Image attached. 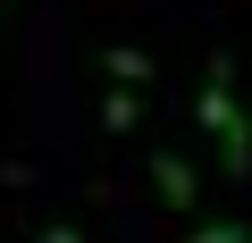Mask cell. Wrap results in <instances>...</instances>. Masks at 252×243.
I'll return each mask as SVG.
<instances>
[{
    "label": "cell",
    "instance_id": "7a4b0ae2",
    "mask_svg": "<svg viewBox=\"0 0 252 243\" xmlns=\"http://www.w3.org/2000/svg\"><path fill=\"white\" fill-rule=\"evenodd\" d=\"M152 185H160V201L177 218H193V168H185V151H152Z\"/></svg>",
    "mask_w": 252,
    "mask_h": 243
},
{
    "label": "cell",
    "instance_id": "3957f363",
    "mask_svg": "<svg viewBox=\"0 0 252 243\" xmlns=\"http://www.w3.org/2000/svg\"><path fill=\"white\" fill-rule=\"evenodd\" d=\"M101 67H109L118 84H152V51H135V42H109V51H101Z\"/></svg>",
    "mask_w": 252,
    "mask_h": 243
},
{
    "label": "cell",
    "instance_id": "6da1fadb",
    "mask_svg": "<svg viewBox=\"0 0 252 243\" xmlns=\"http://www.w3.org/2000/svg\"><path fill=\"white\" fill-rule=\"evenodd\" d=\"M193 117L219 135V168L244 185V176H252V117H244V101H235V59H227V51H210L202 92H193Z\"/></svg>",
    "mask_w": 252,
    "mask_h": 243
},
{
    "label": "cell",
    "instance_id": "8992f818",
    "mask_svg": "<svg viewBox=\"0 0 252 243\" xmlns=\"http://www.w3.org/2000/svg\"><path fill=\"white\" fill-rule=\"evenodd\" d=\"M34 243H84V235H76V226H67V218H51V226H42V235H34Z\"/></svg>",
    "mask_w": 252,
    "mask_h": 243
},
{
    "label": "cell",
    "instance_id": "5b68a950",
    "mask_svg": "<svg viewBox=\"0 0 252 243\" xmlns=\"http://www.w3.org/2000/svg\"><path fill=\"white\" fill-rule=\"evenodd\" d=\"M185 243H252L244 218H210V226H185Z\"/></svg>",
    "mask_w": 252,
    "mask_h": 243
},
{
    "label": "cell",
    "instance_id": "277c9868",
    "mask_svg": "<svg viewBox=\"0 0 252 243\" xmlns=\"http://www.w3.org/2000/svg\"><path fill=\"white\" fill-rule=\"evenodd\" d=\"M101 117H109V135H135V117H143V92H135V84H118V92L101 101Z\"/></svg>",
    "mask_w": 252,
    "mask_h": 243
}]
</instances>
